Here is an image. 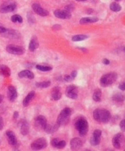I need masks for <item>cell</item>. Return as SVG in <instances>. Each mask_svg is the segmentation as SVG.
<instances>
[{"label": "cell", "instance_id": "cell-1", "mask_svg": "<svg viewBox=\"0 0 125 151\" xmlns=\"http://www.w3.org/2000/svg\"><path fill=\"white\" fill-rule=\"evenodd\" d=\"M93 118L98 123H106L111 120V113L107 109H97L94 110Z\"/></svg>", "mask_w": 125, "mask_h": 151}, {"label": "cell", "instance_id": "cell-2", "mask_svg": "<svg viewBox=\"0 0 125 151\" xmlns=\"http://www.w3.org/2000/svg\"><path fill=\"white\" fill-rule=\"evenodd\" d=\"M74 126L80 136L82 137L85 136L88 132V123L87 119L83 117H79L77 119L74 123Z\"/></svg>", "mask_w": 125, "mask_h": 151}, {"label": "cell", "instance_id": "cell-3", "mask_svg": "<svg viewBox=\"0 0 125 151\" xmlns=\"http://www.w3.org/2000/svg\"><path fill=\"white\" fill-rule=\"evenodd\" d=\"M71 109L70 108H65L61 110V112L60 113V114L57 117V121L56 123L59 126H63V125H66L69 123V118L71 115Z\"/></svg>", "mask_w": 125, "mask_h": 151}, {"label": "cell", "instance_id": "cell-4", "mask_svg": "<svg viewBox=\"0 0 125 151\" xmlns=\"http://www.w3.org/2000/svg\"><path fill=\"white\" fill-rule=\"evenodd\" d=\"M117 79V74L114 72L112 73H108V74H104L100 79V84L102 87H108L113 84Z\"/></svg>", "mask_w": 125, "mask_h": 151}, {"label": "cell", "instance_id": "cell-5", "mask_svg": "<svg viewBox=\"0 0 125 151\" xmlns=\"http://www.w3.org/2000/svg\"><path fill=\"white\" fill-rule=\"evenodd\" d=\"M17 8V4L12 0H8L1 5L0 7V12L1 13H7L12 12L16 10Z\"/></svg>", "mask_w": 125, "mask_h": 151}, {"label": "cell", "instance_id": "cell-6", "mask_svg": "<svg viewBox=\"0 0 125 151\" xmlns=\"http://www.w3.org/2000/svg\"><path fill=\"white\" fill-rule=\"evenodd\" d=\"M34 125H35V127L36 130L44 131L45 130L46 127L48 125L46 118L43 115L37 116V117L35 118Z\"/></svg>", "mask_w": 125, "mask_h": 151}, {"label": "cell", "instance_id": "cell-7", "mask_svg": "<svg viewBox=\"0 0 125 151\" xmlns=\"http://www.w3.org/2000/svg\"><path fill=\"white\" fill-rule=\"evenodd\" d=\"M48 146V141L44 138H38L37 140H35V141H33L31 143V147L32 150H43Z\"/></svg>", "mask_w": 125, "mask_h": 151}, {"label": "cell", "instance_id": "cell-8", "mask_svg": "<svg viewBox=\"0 0 125 151\" xmlns=\"http://www.w3.org/2000/svg\"><path fill=\"white\" fill-rule=\"evenodd\" d=\"M4 38H7L9 39H18L21 37V34L16 30V29H6L2 34H0Z\"/></svg>", "mask_w": 125, "mask_h": 151}, {"label": "cell", "instance_id": "cell-9", "mask_svg": "<svg viewBox=\"0 0 125 151\" xmlns=\"http://www.w3.org/2000/svg\"><path fill=\"white\" fill-rule=\"evenodd\" d=\"M6 135L7 137V140H8V143L12 147H13L14 149H18L19 147V142L17 141V137L14 133L13 132L8 130L6 132Z\"/></svg>", "mask_w": 125, "mask_h": 151}, {"label": "cell", "instance_id": "cell-10", "mask_svg": "<svg viewBox=\"0 0 125 151\" xmlns=\"http://www.w3.org/2000/svg\"><path fill=\"white\" fill-rule=\"evenodd\" d=\"M6 50L8 53L17 56H21L25 53V49L22 47L16 45H8L6 47Z\"/></svg>", "mask_w": 125, "mask_h": 151}, {"label": "cell", "instance_id": "cell-11", "mask_svg": "<svg viewBox=\"0 0 125 151\" xmlns=\"http://www.w3.org/2000/svg\"><path fill=\"white\" fill-rule=\"evenodd\" d=\"M79 90L75 85H69L66 88V95L70 99H73V100H76L78 98V93Z\"/></svg>", "mask_w": 125, "mask_h": 151}, {"label": "cell", "instance_id": "cell-12", "mask_svg": "<svg viewBox=\"0 0 125 151\" xmlns=\"http://www.w3.org/2000/svg\"><path fill=\"white\" fill-rule=\"evenodd\" d=\"M101 138V131L99 129H96L94 131L92 136L90 139V144L93 146H97L100 144Z\"/></svg>", "mask_w": 125, "mask_h": 151}, {"label": "cell", "instance_id": "cell-13", "mask_svg": "<svg viewBox=\"0 0 125 151\" xmlns=\"http://www.w3.org/2000/svg\"><path fill=\"white\" fill-rule=\"evenodd\" d=\"M32 8L36 14L39 15L41 17H47L48 16L49 12L48 11L45 10L44 8L42 7L41 5H39L38 4H32Z\"/></svg>", "mask_w": 125, "mask_h": 151}, {"label": "cell", "instance_id": "cell-14", "mask_svg": "<svg viewBox=\"0 0 125 151\" xmlns=\"http://www.w3.org/2000/svg\"><path fill=\"white\" fill-rule=\"evenodd\" d=\"M123 141H124V136H123V134H116L115 137H113V139H112L113 146L115 149H120L121 148L122 143H123Z\"/></svg>", "mask_w": 125, "mask_h": 151}, {"label": "cell", "instance_id": "cell-15", "mask_svg": "<svg viewBox=\"0 0 125 151\" xmlns=\"http://www.w3.org/2000/svg\"><path fill=\"white\" fill-rule=\"evenodd\" d=\"M54 16L56 18H60V19H69L71 17L70 12H67L65 9L64 10H61V9L55 10L54 11Z\"/></svg>", "mask_w": 125, "mask_h": 151}, {"label": "cell", "instance_id": "cell-16", "mask_svg": "<svg viewBox=\"0 0 125 151\" xmlns=\"http://www.w3.org/2000/svg\"><path fill=\"white\" fill-rule=\"evenodd\" d=\"M7 98L10 101L13 102L17 98V91L15 87L13 86H9L7 89Z\"/></svg>", "mask_w": 125, "mask_h": 151}, {"label": "cell", "instance_id": "cell-17", "mask_svg": "<svg viewBox=\"0 0 125 151\" xmlns=\"http://www.w3.org/2000/svg\"><path fill=\"white\" fill-rule=\"evenodd\" d=\"M19 126H20V130L21 134L23 136H26L29 133L30 131V124L25 119H21L19 122Z\"/></svg>", "mask_w": 125, "mask_h": 151}, {"label": "cell", "instance_id": "cell-18", "mask_svg": "<svg viewBox=\"0 0 125 151\" xmlns=\"http://www.w3.org/2000/svg\"><path fill=\"white\" fill-rule=\"evenodd\" d=\"M82 146H83V141L80 138L75 137L70 141V148L74 150H80Z\"/></svg>", "mask_w": 125, "mask_h": 151}, {"label": "cell", "instance_id": "cell-19", "mask_svg": "<svg viewBox=\"0 0 125 151\" xmlns=\"http://www.w3.org/2000/svg\"><path fill=\"white\" fill-rule=\"evenodd\" d=\"M51 145L52 147L56 149H63L66 147V142L65 141H60L58 138H53L51 141Z\"/></svg>", "mask_w": 125, "mask_h": 151}, {"label": "cell", "instance_id": "cell-20", "mask_svg": "<svg viewBox=\"0 0 125 151\" xmlns=\"http://www.w3.org/2000/svg\"><path fill=\"white\" fill-rule=\"evenodd\" d=\"M51 97L53 101H59L61 98V88L59 87H55L52 88Z\"/></svg>", "mask_w": 125, "mask_h": 151}, {"label": "cell", "instance_id": "cell-21", "mask_svg": "<svg viewBox=\"0 0 125 151\" xmlns=\"http://www.w3.org/2000/svg\"><path fill=\"white\" fill-rule=\"evenodd\" d=\"M38 41L37 37H32L31 39H30V44H29V50L30 52H35V50L37 49L38 47Z\"/></svg>", "mask_w": 125, "mask_h": 151}, {"label": "cell", "instance_id": "cell-22", "mask_svg": "<svg viewBox=\"0 0 125 151\" xmlns=\"http://www.w3.org/2000/svg\"><path fill=\"white\" fill-rule=\"evenodd\" d=\"M18 77L21 78H29V79H33L35 78V74L34 73H32L30 70H25L21 71L19 74H18Z\"/></svg>", "mask_w": 125, "mask_h": 151}, {"label": "cell", "instance_id": "cell-23", "mask_svg": "<svg viewBox=\"0 0 125 151\" xmlns=\"http://www.w3.org/2000/svg\"><path fill=\"white\" fill-rule=\"evenodd\" d=\"M0 75L4 77H9L11 75L10 68L5 65H0Z\"/></svg>", "mask_w": 125, "mask_h": 151}, {"label": "cell", "instance_id": "cell-24", "mask_svg": "<svg viewBox=\"0 0 125 151\" xmlns=\"http://www.w3.org/2000/svg\"><path fill=\"white\" fill-rule=\"evenodd\" d=\"M35 91H30V92H29L28 93V95L25 97L24 101H23V106L25 107H26L28 106V105L30 104V102L31 101L33 98L35 97Z\"/></svg>", "mask_w": 125, "mask_h": 151}, {"label": "cell", "instance_id": "cell-25", "mask_svg": "<svg viewBox=\"0 0 125 151\" xmlns=\"http://www.w3.org/2000/svg\"><path fill=\"white\" fill-rule=\"evenodd\" d=\"M98 21L97 17H83L79 21L80 24L84 25V24H88V23H95Z\"/></svg>", "mask_w": 125, "mask_h": 151}, {"label": "cell", "instance_id": "cell-26", "mask_svg": "<svg viewBox=\"0 0 125 151\" xmlns=\"http://www.w3.org/2000/svg\"><path fill=\"white\" fill-rule=\"evenodd\" d=\"M101 95H102V93H101V89H96V90L94 91L93 95H92V99H93L94 101H101Z\"/></svg>", "mask_w": 125, "mask_h": 151}, {"label": "cell", "instance_id": "cell-27", "mask_svg": "<svg viewBox=\"0 0 125 151\" xmlns=\"http://www.w3.org/2000/svg\"><path fill=\"white\" fill-rule=\"evenodd\" d=\"M59 127V125L56 123V125H47L45 128V132H48V133H53V132H55L57 130V128Z\"/></svg>", "mask_w": 125, "mask_h": 151}, {"label": "cell", "instance_id": "cell-28", "mask_svg": "<svg viewBox=\"0 0 125 151\" xmlns=\"http://www.w3.org/2000/svg\"><path fill=\"white\" fill-rule=\"evenodd\" d=\"M110 8H111V11L115 12H119V11H121L122 9L121 6H120L118 3H116V2H113V3H111V5H110Z\"/></svg>", "mask_w": 125, "mask_h": 151}, {"label": "cell", "instance_id": "cell-29", "mask_svg": "<svg viewBox=\"0 0 125 151\" xmlns=\"http://www.w3.org/2000/svg\"><path fill=\"white\" fill-rule=\"evenodd\" d=\"M36 87L39 88H48L51 85V82L50 81H43V82H39V83H36Z\"/></svg>", "mask_w": 125, "mask_h": 151}, {"label": "cell", "instance_id": "cell-30", "mask_svg": "<svg viewBox=\"0 0 125 151\" xmlns=\"http://www.w3.org/2000/svg\"><path fill=\"white\" fill-rule=\"evenodd\" d=\"M88 38V36L85 35H77L72 37V40L74 42H79V41H83Z\"/></svg>", "mask_w": 125, "mask_h": 151}, {"label": "cell", "instance_id": "cell-31", "mask_svg": "<svg viewBox=\"0 0 125 151\" xmlns=\"http://www.w3.org/2000/svg\"><path fill=\"white\" fill-rule=\"evenodd\" d=\"M11 20L14 23H22L23 22V18L21 17L20 15H13L11 17Z\"/></svg>", "mask_w": 125, "mask_h": 151}, {"label": "cell", "instance_id": "cell-32", "mask_svg": "<svg viewBox=\"0 0 125 151\" xmlns=\"http://www.w3.org/2000/svg\"><path fill=\"white\" fill-rule=\"evenodd\" d=\"M36 69L38 70L41 71H51L52 70V68L49 65H36Z\"/></svg>", "mask_w": 125, "mask_h": 151}, {"label": "cell", "instance_id": "cell-33", "mask_svg": "<svg viewBox=\"0 0 125 151\" xmlns=\"http://www.w3.org/2000/svg\"><path fill=\"white\" fill-rule=\"evenodd\" d=\"M113 100L115 101H118V102H122L124 100V96L120 94V93H115V95L113 96Z\"/></svg>", "mask_w": 125, "mask_h": 151}, {"label": "cell", "instance_id": "cell-34", "mask_svg": "<svg viewBox=\"0 0 125 151\" xmlns=\"http://www.w3.org/2000/svg\"><path fill=\"white\" fill-rule=\"evenodd\" d=\"M28 21L30 23H35V17H33V15H31L30 13L28 14Z\"/></svg>", "mask_w": 125, "mask_h": 151}, {"label": "cell", "instance_id": "cell-35", "mask_svg": "<svg viewBox=\"0 0 125 151\" xmlns=\"http://www.w3.org/2000/svg\"><path fill=\"white\" fill-rule=\"evenodd\" d=\"M119 127H120V129L123 132H125V119H123L119 123Z\"/></svg>", "mask_w": 125, "mask_h": 151}, {"label": "cell", "instance_id": "cell-36", "mask_svg": "<svg viewBox=\"0 0 125 151\" xmlns=\"http://www.w3.org/2000/svg\"><path fill=\"white\" fill-rule=\"evenodd\" d=\"M65 10L67 11V12H71V11L74 10V5H67L65 7Z\"/></svg>", "mask_w": 125, "mask_h": 151}, {"label": "cell", "instance_id": "cell-37", "mask_svg": "<svg viewBox=\"0 0 125 151\" xmlns=\"http://www.w3.org/2000/svg\"><path fill=\"white\" fill-rule=\"evenodd\" d=\"M64 80L66 81V82H71L72 80H74V78L71 77V75L69 74V75H66V76L64 77Z\"/></svg>", "mask_w": 125, "mask_h": 151}, {"label": "cell", "instance_id": "cell-38", "mask_svg": "<svg viewBox=\"0 0 125 151\" xmlns=\"http://www.w3.org/2000/svg\"><path fill=\"white\" fill-rule=\"evenodd\" d=\"M4 119H3L2 117H0V130H2V129L4 128Z\"/></svg>", "mask_w": 125, "mask_h": 151}, {"label": "cell", "instance_id": "cell-39", "mask_svg": "<svg viewBox=\"0 0 125 151\" xmlns=\"http://www.w3.org/2000/svg\"><path fill=\"white\" fill-rule=\"evenodd\" d=\"M118 88H119L121 91H125V83H123L121 84H119Z\"/></svg>", "mask_w": 125, "mask_h": 151}, {"label": "cell", "instance_id": "cell-40", "mask_svg": "<svg viewBox=\"0 0 125 151\" xmlns=\"http://www.w3.org/2000/svg\"><path fill=\"white\" fill-rule=\"evenodd\" d=\"M5 29H6V28L4 27V25H3V24H1V23H0V34H2V33H3V32L5 30Z\"/></svg>", "mask_w": 125, "mask_h": 151}, {"label": "cell", "instance_id": "cell-41", "mask_svg": "<svg viewBox=\"0 0 125 151\" xmlns=\"http://www.w3.org/2000/svg\"><path fill=\"white\" fill-rule=\"evenodd\" d=\"M61 26L60 25H54L52 26V29H61Z\"/></svg>", "mask_w": 125, "mask_h": 151}, {"label": "cell", "instance_id": "cell-42", "mask_svg": "<svg viewBox=\"0 0 125 151\" xmlns=\"http://www.w3.org/2000/svg\"><path fill=\"white\" fill-rule=\"evenodd\" d=\"M70 75H71V77L73 78H74L76 77L77 76V71H72L71 72V74H70Z\"/></svg>", "mask_w": 125, "mask_h": 151}, {"label": "cell", "instance_id": "cell-43", "mask_svg": "<svg viewBox=\"0 0 125 151\" xmlns=\"http://www.w3.org/2000/svg\"><path fill=\"white\" fill-rule=\"evenodd\" d=\"M18 118V112L17 111H16V112L14 113L13 114V119H17Z\"/></svg>", "mask_w": 125, "mask_h": 151}, {"label": "cell", "instance_id": "cell-44", "mask_svg": "<svg viewBox=\"0 0 125 151\" xmlns=\"http://www.w3.org/2000/svg\"><path fill=\"white\" fill-rule=\"evenodd\" d=\"M103 63H104L105 65H109V64H110V61H109L108 59H104V60H103Z\"/></svg>", "mask_w": 125, "mask_h": 151}, {"label": "cell", "instance_id": "cell-45", "mask_svg": "<svg viewBox=\"0 0 125 151\" xmlns=\"http://www.w3.org/2000/svg\"><path fill=\"white\" fill-rule=\"evenodd\" d=\"M4 96L3 95H0V103H2V101H4Z\"/></svg>", "mask_w": 125, "mask_h": 151}, {"label": "cell", "instance_id": "cell-46", "mask_svg": "<svg viewBox=\"0 0 125 151\" xmlns=\"http://www.w3.org/2000/svg\"><path fill=\"white\" fill-rule=\"evenodd\" d=\"M76 1H79V2H85V1H87V0H76Z\"/></svg>", "mask_w": 125, "mask_h": 151}, {"label": "cell", "instance_id": "cell-47", "mask_svg": "<svg viewBox=\"0 0 125 151\" xmlns=\"http://www.w3.org/2000/svg\"><path fill=\"white\" fill-rule=\"evenodd\" d=\"M124 53H125V47H124Z\"/></svg>", "mask_w": 125, "mask_h": 151}, {"label": "cell", "instance_id": "cell-48", "mask_svg": "<svg viewBox=\"0 0 125 151\" xmlns=\"http://www.w3.org/2000/svg\"><path fill=\"white\" fill-rule=\"evenodd\" d=\"M115 1H118H118H121V0H115Z\"/></svg>", "mask_w": 125, "mask_h": 151}, {"label": "cell", "instance_id": "cell-49", "mask_svg": "<svg viewBox=\"0 0 125 151\" xmlns=\"http://www.w3.org/2000/svg\"><path fill=\"white\" fill-rule=\"evenodd\" d=\"M0 144H1V141H0Z\"/></svg>", "mask_w": 125, "mask_h": 151}]
</instances>
